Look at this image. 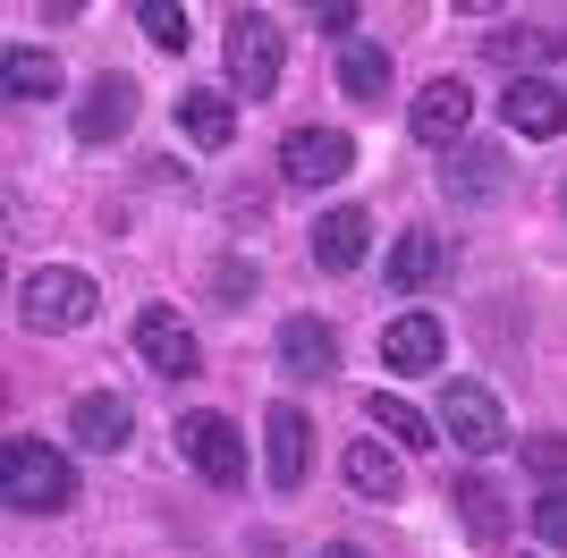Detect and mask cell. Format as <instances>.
I'll use <instances>...</instances> for the list:
<instances>
[{"label": "cell", "mask_w": 567, "mask_h": 558, "mask_svg": "<svg viewBox=\"0 0 567 558\" xmlns=\"http://www.w3.org/2000/svg\"><path fill=\"white\" fill-rule=\"evenodd\" d=\"M0 508H9V516L76 508V465L60 457L51 441H34V432H9V441H0Z\"/></svg>", "instance_id": "obj_1"}, {"label": "cell", "mask_w": 567, "mask_h": 558, "mask_svg": "<svg viewBox=\"0 0 567 558\" xmlns=\"http://www.w3.org/2000/svg\"><path fill=\"white\" fill-rule=\"evenodd\" d=\"M136 34L153 51H169V60H178V51H187V9H178V0H144L136 9Z\"/></svg>", "instance_id": "obj_24"}, {"label": "cell", "mask_w": 567, "mask_h": 558, "mask_svg": "<svg viewBox=\"0 0 567 558\" xmlns=\"http://www.w3.org/2000/svg\"><path fill=\"white\" fill-rule=\"evenodd\" d=\"M499 118H508L517 136L550 144V136L567 127V93L550 85V76H508V93H499Z\"/></svg>", "instance_id": "obj_12"}, {"label": "cell", "mask_w": 567, "mask_h": 558, "mask_svg": "<svg viewBox=\"0 0 567 558\" xmlns=\"http://www.w3.org/2000/svg\"><path fill=\"white\" fill-rule=\"evenodd\" d=\"M525 465H534V474H543V490H550V483L567 474V441H559V432H534V441H525Z\"/></svg>", "instance_id": "obj_27"}, {"label": "cell", "mask_w": 567, "mask_h": 558, "mask_svg": "<svg viewBox=\"0 0 567 558\" xmlns=\"http://www.w3.org/2000/svg\"><path fill=\"white\" fill-rule=\"evenodd\" d=\"M280 364H288V372H306V381H331V372H339V339H331V322H313V313H288V322H280Z\"/></svg>", "instance_id": "obj_15"}, {"label": "cell", "mask_w": 567, "mask_h": 558, "mask_svg": "<svg viewBox=\"0 0 567 558\" xmlns=\"http://www.w3.org/2000/svg\"><path fill=\"white\" fill-rule=\"evenodd\" d=\"M178 448H187V465H195L213 490H237V483H246V441H237V423L213 415V406H195V415L178 423Z\"/></svg>", "instance_id": "obj_5"}, {"label": "cell", "mask_w": 567, "mask_h": 558, "mask_svg": "<svg viewBox=\"0 0 567 558\" xmlns=\"http://www.w3.org/2000/svg\"><path fill=\"white\" fill-rule=\"evenodd\" d=\"M364 246H373V220H364L355 204H339V211H322V220H313V262H322V271H355V262H364Z\"/></svg>", "instance_id": "obj_17"}, {"label": "cell", "mask_w": 567, "mask_h": 558, "mask_svg": "<svg viewBox=\"0 0 567 558\" xmlns=\"http://www.w3.org/2000/svg\"><path fill=\"white\" fill-rule=\"evenodd\" d=\"M466 118H474V93L457 85V76H432V85L406 102V127H415V144H432V153L466 136Z\"/></svg>", "instance_id": "obj_10"}, {"label": "cell", "mask_w": 567, "mask_h": 558, "mask_svg": "<svg viewBox=\"0 0 567 558\" xmlns=\"http://www.w3.org/2000/svg\"><path fill=\"white\" fill-rule=\"evenodd\" d=\"M525 516H534V534H543L550 550H567V483H550V490H543V499H534Z\"/></svg>", "instance_id": "obj_26"}, {"label": "cell", "mask_w": 567, "mask_h": 558, "mask_svg": "<svg viewBox=\"0 0 567 558\" xmlns=\"http://www.w3.org/2000/svg\"><path fill=\"white\" fill-rule=\"evenodd\" d=\"M262 465H271V483L280 490H306V474H313V423H306V406H271L262 415Z\"/></svg>", "instance_id": "obj_8"}, {"label": "cell", "mask_w": 567, "mask_h": 558, "mask_svg": "<svg viewBox=\"0 0 567 558\" xmlns=\"http://www.w3.org/2000/svg\"><path fill=\"white\" fill-rule=\"evenodd\" d=\"M364 432H390V448H441V423H424L406 397H364Z\"/></svg>", "instance_id": "obj_21"}, {"label": "cell", "mask_w": 567, "mask_h": 558, "mask_svg": "<svg viewBox=\"0 0 567 558\" xmlns=\"http://www.w3.org/2000/svg\"><path fill=\"white\" fill-rule=\"evenodd\" d=\"M102 313V288L85 271H69V262H43V271L18 279V322L43 330V339H69V330H85Z\"/></svg>", "instance_id": "obj_2"}, {"label": "cell", "mask_w": 567, "mask_h": 558, "mask_svg": "<svg viewBox=\"0 0 567 558\" xmlns=\"http://www.w3.org/2000/svg\"><path fill=\"white\" fill-rule=\"evenodd\" d=\"M136 127V76H94L85 85V102H76V144H118Z\"/></svg>", "instance_id": "obj_9"}, {"label": "cell", "mask_w": 567, "mask_h": 558, "mask_svg": "<svg viewBox=\"0 0 567 558\" xmlns=\"http://www.w3.org/2000/svg\"><path fill=\"white\" fill-rule=\"evenodd\" d=\"M178 127H187L204 153H220V144H237V102L213 93V85H195V93H178Z\"/></svg>", "instance_id": "obj_19"}, {"label": "cell", "mask_w": 567, "mask_h": 558, "mask_svg": "<svg viewBox=\"0 0 567 558\" xmlns=\"http://www.w3.org/2000/svg\"><path fill=\"white\" fill-rule=\"evenodd\" d=\"M280 69H288L280 18L237 9V18H229V85H237V102H271V93H280Z\"/></svg>", "instance_id": "obj_3"}, {"label": "cell", "mask_w": 567, "mask_h": 558, "mask_svg": "<svg viewBox=\"0 0 567 558\" xmlns=\"http://www.w3.org/2000/svg\"><path fill=\"white\" fill-rule=\"evenodd\" d=\"M381 364H390V372H441V364H450V330H441V313H399V322L381 330Z\"/></svg>", "instance_id": "obj_11"}, {"label": "cell", "mask_w": 567, "mask_h": 558, "mask_svg": "<svg viewBox=\"0 0 567 558\" xmlns=\"http://www.w3.org/2000/svg\"><path fill=\"white\" fill-rule=\"evenodd\" d=\"M127 432H136V406L118 390H85L69 406V441H85L94 457H111V448H127Z\"/></svg>", "instance_id": "obj_13"}, {"label": "cell", "mask_w": 567, "mask_h": 558, "mask_svg": "<svg viewBox=\"0 0 567 558\" xmlns=\"http://www.w3.org/2000/svg\"><path fill=\"white\" fill-rule=\"evenodd\" d=\"M136 355L162 372V381H195V372H204V348H195V330H187L178 304H144L136 313Z\"/></svg>", "instance_id": "obj_6"}, {"label": "cell", "mask_w": 567, "mask_h": 558, "mask_svg": "<svg viewBox=\"0 0 567 558\" xmlns=\"http://www.w3.org/2000/svg\"><path fill=\"white\" fill-rule=\"evenodd\" d=\"M441 441H457L466 457H499L508 448V415L483 381H441Z\"/></svg>", "instance_id": "obj_4"}, {"label": "cell", "mask_w": 567, "mask_h": 558, "mask_svg": "<svg viewBox=\"0 0 567 558\" xmlns=\"http://www.w3.org/2000/svg\"><path fill=\"white\" fill-rule=\"evenodd\" d=\"M313 25H322V34H339V43H355V9H348V0H331V9H313Z\"/></svg>", "instance_id": "obj_28"}, {"label": "cell", "mask_w": 567, "mask_h": 558, "mask_svg": "<svg viewBox=\"0 0 567 558\" xmlns=\"http://www.w3.org/2000/svg\"><path fill=\"white\" fill-rule=\"evenodd\" d=\"M399 448L390 441H373V432H364V441L348 448V490H364V499H399Z\"/></svg>", "instance_id": "obj_22"}, {"label": "cell", "mask_w": 567, "mask_h": 558, "mask_svg": "<svg viewBox=\"0 0 567 558\" xmlns=\"http://www.w3.org/2000/svg\"><path fill=\"white\" fill-rule=\"evenodd\" d=\"M457 508H466V534L474 541H499V490L492 483H457Z\"/></svg>", "instance_id": "obj_25"}, {"label": "cell", "mask_w": 567, "mask_h": 558, "mask_svg": "<svg viewBox=\"0 0 567 558\" xmlns=\"http://www.w3.org/2000/svg\"><path fill=\"white\" fill-rule=\"evenodd\" d=\"M508 153H492V144H457L450 169H441V186H450L457 204H492V195H508Z\"/></svg>", "instance_id": "obj_14"}, {"label": "cell", "mask_w": 567, "mask_h": 558, "mask_svg": "<svg viewBox=\"0 0 567 558\" xmlns=\"http://www.w3.org/2000/svg\"><path fill=\"white\" fill-rule=\"evenodd\" d=\"M339 93H348V102H381V93H390V51L364 43V34L339 43Z\"/></svg>", "instance_id": "obj_23"}, {"label": "cell", "mask_w": 567, "mask_h": 558, "mask_svg": "<svg viewBox=\"0 0 567 558\" xmlns=\"http://www.w3.org/2000/svg\"><path fill=\"white\" fill-rule=\"evenodd\" d=\"M355 169V144L339 127H288L280 136V178L288 186H339Z\"/></svg>", "instance_id": "obj_7"}, {"label": "cell", "mask_w": 567, "mask_h": 558, "mask_svg": "<svg viewBox=\"0 0 567 558\" xmlns=\"http://www.w3.org/2000/svg\"><path fill=\"white\" fill-rule=\"evenodd\" d=\"M483 51H492L508 76H525V69H543V60H559L567 34H550V25H499V34H483Z\"/></svg>", "instance_id": "obj_20"}, {"label": "cell", "mask_w": 567, "mask_h": 558, "mask_svg": "<svg viewBox=\"0 0 567 558\" xmlns=\"http://www.w3.org/2000/svg\"><path fill=\"white\" fill-rule=\"evenodd\" d=\"M450 271V246H441V237L432 229H406L399 246H390V262H381V279H390V288H399V297H415V288H432V279Z\"/></svg>", "instance_id": "obj_18"}, {"label": "cell", "mask_w": 567, "mask_h": 558, "mask_svg": "<svg viewBox=\"0 0 567 558\" xmlns=\"http://www.w3.org/2000/svg\"><path fill=\"white\" fill-rule=\"evenodd\" d=\"M559 211H567V186H559Z\"/></svg>", "instance_id": "obj_30"}, {"label": "cell", "mask_w": 567, "mask_h": 558, "mask_svg": "<svg viewBox=\"0 0 567 558\" xmlns=\"http://www.w3.org/2000/svg\"><path fill=\"white\" fill-rule=\"evenodd\" d=\"M0 93L25 102V111H34V102H60V60L34 51V43H9V51H0Z\"/></svg>", "instance_id": "obj_16"}, {"label": "cell", "mask_w": 567, "mask_h": 558, "mask_svg": "<svg viewBox=\"0 0 567 558\" xmlns=\"http://www.w3.org/2000/svg\"><path fill=\"white\" fill-rule=\"evenodd\" d=\"M322 558H364V550H355V541H331V550H322Z\"/></svg>", "instance_id": "obj_29"}]
</instances>
